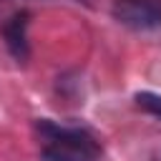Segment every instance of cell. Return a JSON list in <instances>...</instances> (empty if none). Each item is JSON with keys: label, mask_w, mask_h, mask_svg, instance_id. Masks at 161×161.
I'll return each instance as SVG.
<instances>
[{"label": "cell", "mask_w": 161, "mask_h": 161, "mask_svg": "<svg viewBox=\"0 0 161 161\" xmlns=\"http://www.w3.org/2000/svg\"><path fill=\"white\" fill-rule=\"evenodd\" d=\"M136 106L156 118H161V96L158 93H151V91H138L136 93Z\"/></svg>", "instance_id": "obj_4"}, {"label": "cell", "mask_w": 161, "mask_h": 161, "mask_svg": "<svg viewBox=\"0 0 161 161\" xmlns=\"http://www.w3.org/2000/svg\"><path fill=\"white\" fill-rule=\"evenodd\" d=\"M3 38H5V45H8L10 55L18 63H23L28 58V13L25 10L13 13L3 23Z\"/></svg>", "instance_id": "obj_3"}, {"label": "cell", "mask_w": 161, "mask_h": 161, "mask_svg": "<svg viewBox=\"0 0 161 161\" xmlns=\"http://www.w3.org/2000/svg\"><path fill=\"white\" fill-rule=\"evenodd\" d=\"M113 18L133 30H151L161 25V0H113Z\"/></svg>", "instance_id": "obj_2"}, {"label": "cell", "mask_w": 161, "mask_h": 161, "mask_svg": "<svg viewBox=\"0 0 161 161\" xmlns=\"http://www.w3.org/2000/svg\"><path fill=\"white\" fill-rule=\"evenodd\" d=\"M40 146L45 161H98L101 146L86 131L75 126H63L55 121H38Z\"/></svg>", "instance_id": "obj_1"}]
</instances>
